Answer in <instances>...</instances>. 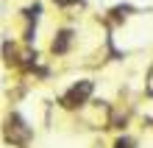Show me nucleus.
Masks as SVG:
<instances>
[{
  "mask_svg": "<svg viewBox=\"0 0 153 148\" xmlns=\"http://www.w3.org/2000/svg\"><path fill=\"white\" fill-rule=\"evenodd\" d=\"M89 92H92V81H81V84H75L64 98H61V104H64L67 109H75V106H81L89 98Z\"/></svg>",
  "mask_w": 153,
  "mask_h": 148,
  "instance_id": "obj_2",
  "label": "nucleus"
},
{
  "mask_svg": "<svg viewBox=\"0 0 153 148\" xmlns=\"http://www.w3.org/2000/svg\"><path fill=\"white\" fill-rule=\"evenodd\" d=\"M67 45H70V31H61L59 39H53V53H64Z\"/></svg>",
  "mask_w": 153,
  "mask_h": 148,
  "instance_id": "obj_3",
  "label": "nucleus"
},
{
  "mask_svg": "<svg viewBox=\"0 0 153 148\" xmlns=\"http://www.w3.org/2000/svg\"><path fill=\"white\" fill-rule=\"evenodd\" d=\"M148 95H153V67H150V73H148Z\"/></svg>",
  "mask_w": 153,
  "mask_h": 148,
  "instance_id": "obj_4",
  "label": "nucleus"
},
{
  "mask_svg": "<svg viewBox=\"0 0 153 148\" xmlns=\"http://www.w3.org/2000/svg\"><path fill=\"white\" fill-rule=\"evenodd\" d=\"M6 134H8V140H11L14 145H28V140H31V128L22 123L20 115H11V117H8Z\"/></svg>",
  "mask_w": 153,
  "mask_h": 148,
  "instance_id": "obj_1",
  "label": "nucleus"
}]
</instances>
